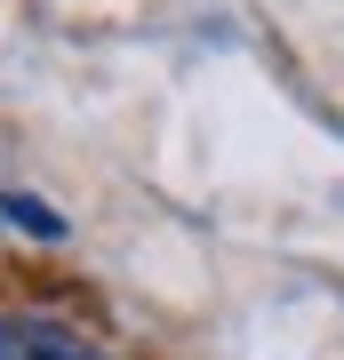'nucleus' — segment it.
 Returning <instances> with one entry per match:
<instances>
[{
	"label": "nucleus",
	"instance_id": "nucleus-1",
	"mask_svg": "<svg viewBox=\"0 0 344 360\" xmlns=\"http://www.w3.org/2000/svg\"><path fill=\"white\" fill-rule=\"evenodd\" d=\"M0 360H113V352L49 312H0Z\"/></svg>",
	"mask_w": 344,
	"mask_h": 360
},
{
	"label": "nucleus",
	"instance_id": "nucleus-2",
	"mask_svg": "<svg viewBox=\"0 0 344 360\" xmlns=\"http://www.w3.org/2000/svg\"><path fill=\"white\" fill-rule=\"evenodd\" d=\"M0 224L32 232V240H64V217H56L49 200H32V193H0Z\"/></svg>",
	"mask_w": 344,
	"mask_h": 360
}]
</instances>
